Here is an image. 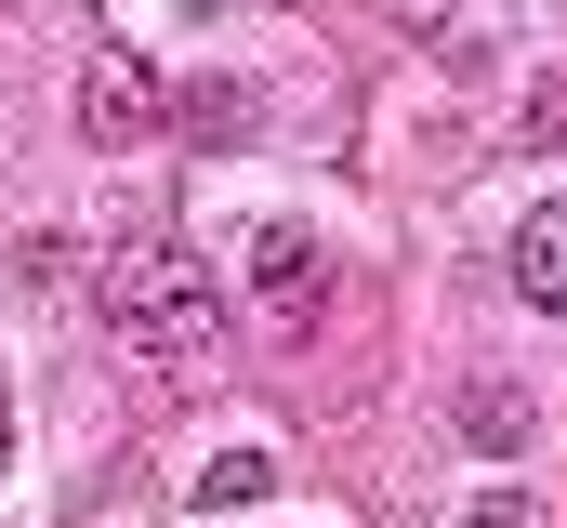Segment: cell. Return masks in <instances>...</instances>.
<instances>
[{"label":"cell","mask_w":567,"mask_h":528,"mask_svg":"<svg viewBox=\"0 0 567 528\" xmlns=\"http://www.w3.org/2000/svg\"><path fill=\"white\" fill-rule=\"evenodd\" d=\"M528 145H542V159H555V145H567V80H555V93H542V106H528Z\"/></svg>","instance_id":"7"},{"label":"cell","mask_w":567,"mask_h":528,"mask_svg":"<svg viewBox=\"0 0 567 528\" xmlns=\"http://www.w3.org/2000/svg\"><path fill=\"white\" fill-rule=\"evenodd\" d=\"M515 291H528L542 317H567V212H528V225H515Z\"/></svg>","instance_id":"4"},{"label":"cell","mask_w":567,"mask_h":528,"mask_svg":"<svg viewBox=\"0 0 567 528\" xmlns=\"http://www.w3.org/2000/svg\"><path fill=\"white\" fill-rule=\"evenodd\" d=\"M0 463H13V396H0Z\"/></svg>","instance_id":"8"},{"label":"cell","mask_w":567,"mask_h":528,"mask_svg":"<svg viewBox=\"0 0 567 528\" xmlns=\"http://www.w3.org/2000/svg\"><path fill=\"white\" fill-rule=\"evenodd\" d=\"M80 120H93V132H145V80H133V67H93Z\"/></svg>","instance_id":"5"},{"label":"cell","mask_w":567,"mask_h":528,"mask_svg":"<svg viewBox=\"0 0 567 528\" xmlns=\"http://www.w3.org/2000/svg\"><path fill=\"white\" fill-rule=\"evenodd\" d=\"M106 331L133 344L145 370L198 384V370H212V264H198V252H172V238L106 252Z\"/></svg>","instance_id":"1"},{"label":"cell","mask_w":567,"mask_h":528,"mask_svg":"<svg viewBox=\"0 0 567 528\" xmlns=\"http://www.w3.org/2000/svg\"><path fill=\"white\" fill-rule=\"evenodd\" d=\"M449 528H528V489H488V502H462Z\"/></svg>","instance_id":"6"},{"label":"cell","mask_w":567,"mask_h":528,"mask_svg":"<svg viewBox=\"0 0 567 528\" xmlns=\"http://www.w3.org/2000/svg\"><path fill=\"white\" fill-rule=\"evenodd\" d=\"M265 489H278V449H212V463L185 476V502H198V516H251Z\"/></svg>","instance_id":"3"},{"label":"cell","mask_w":567,"mask_h":528,"mask_svg":"<svg viewBox=\"0 0 567 528\" xmlns=\"http://www.w3.org/2000/svg\"><path fill=\"white\" fill-rule=\"evenodd\" d=\"M251 304L303 331V317L330 304V238H303V225H265V238H251Z\"/></svg>","instance_id":"2"}]
</instances>
